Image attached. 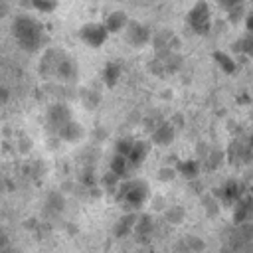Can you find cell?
<instances>
[{
  "mask_svg": "<svg viewBox=\"0 0 253 253\" xmlns=\"http://www.w3.org/2000/svg\"><path fill=\"white\" fill-rule=\"evenodd\" d=\"M174 136H176V128L172 123H162L160 126H156L152 130V142L158 144V146H168L174 142Z\"/></svg>",
  "mask_w": 253,
  "mask_h": 253,
  "instance_id": "13",
  "label": "cell"
},
{
  "mask_svg": "<svg viewBox=\"0 0 253 253\" xmlns=\"http://www.w3.org/2000/svg\"><path fill=\"white\" fill-rule=\"evenodd\" d=\"M251 213H253V202H251V198L239 200V202L233 206V223H235V225L247 223L249 217H251Z\"/></svg>",
  "mask_w": 253,
  "mask_h": 253,
  "instance_id": "16",
  "label": "cell"
},
{
  "mask_svg": "<svg viewBox=\"0 0 253 253\" xmlns=\"http://www.w3.org/2000/svg\"><path fill=\"white\" fill-rule=\"evenodd\" d=\"M32 8H36L38 12H53L57 8V0H32Z\"/></svg>",
  "mask_w": 253,
  "mask_h": 253,
  "instance_id": "30",
  "label": "cell"
},
{
  "mask_svg": "<svg viewBox=\"0 0 253 253\" xmlns=\"http://www.w3.org/2000/svg\"><path fill=\"white\" fill-rule=\"evenodd\" d=\"M229 164H249L253 162V138H235L227 148Z\"/></svg>",
  "mask_w": 253,
  "mask_h": 253,
  "instance_id": "7",
  "label": "cell"
},
{
  "mask_svg": "<svg viewBox=\"0 0 253 253\" xmlns=\"http://www.w3.org/2000/svg\"><path fill=\"white\" fill-rule=\"evenodd\" d=\"M221 160H223V152H221V150H210V154L204 158V164H206L210 170H213V168L219 166Z\"/></svg>",
  "mask_w": 253,
  "mask_h": 253,
  "instance_id": "31",
  "label": "cell"
},
{
  "mask_svg": "<svg viewBox=\"0 0 253 253\" xmlns=\"http://www.w3.org/2000/svg\"><path fill=\"white\" fill-rule=\"evenodd\" d=\"M134 233L138 239H148L154 233V217L148 213H138V221L134 225Z\"/></svg>",
  "mask_w": 253,
  "mask_h": 253,
  "instance_id": "17",
  "label": "cell"
},
{
  "mask_svg": "<svg viewBox=\"0 0 253 253\" xmlns=\"http://www.w3.org/2000/svg\"><path fill=\"white\" fill-rule=\"evenodd\" d=\"M79 38L89 47H101L107 42V38H109V30L101 22H87V24L81 26Z\"/></svg>",
  "mask_w": 253,
  "mask_h": 253,
  "instance_id": "6",
  "label": "cell"
},
{
  "mask_svg": "<svg viewBox=\"0 0 253 253\" xmlns=\"http://www.w3.org/2000/svg\"><path fill=\"white\" fill-rule=\"evenodd\" d=\"M251 202H253V196H251Z\"/></svg>",
  "mask_w": 253,
  "mask_h": 253,
  "instance_id": "40",
  "label": "cell"
},
{
  "mask_svg": "<svg viewBox=\"0 0 253 253\" xmlns=\"http://www.w3.org/2000/svg\"><path fill=\"white\" fill-rule=\"evenodd\" d=\"M117 198H119V204L128 210V211H136L140 210L148 198H150V188H148V182L146 180H140V178H134V180H126L119 186V192H117Z\"/></svg>",
  "mask_w": 253,
  "mask_h": 253,
  "instance_id": "2",
  "label": "cell"
},
{
  "mask_svg": "<svg viewBox=\"0 0 253 253\" xmlns=\"http://www.w3.org/2000/svg\"><path fill=\"white\" fill-rule=\"evenodd\" d=\"M245 30H247V34L253 36V14H247L245 16Z\"/></svg>",
  "mask_w": 253,
  "mask_h": 253,
  "instance_id": "39",
  "label": "cell"
},
{
  "mask_svg": "<svg viewBox=\"0 0 253 253\" xmlns=\"http://www.w3.org/2000/svg\"><path fill=\"white\" fill-rule=\"evenodd\" d=\"M231 49H233V53H237V55H247V57H253V36L251 34H243L237 42H233V45H231Z\"/></svg>",
  "mask_w": 253,
  "mask_h": 253,
  "instance_id": "20",
  "label": "cell"
},
{
  "mask_svg": "<svg viewBox=\"0 0 253 253\" xmlns=\"http://www.w3.org/2000/svg\"><path fill=\"white\" fill-rule=\"evenodd\" d=\"M125 42H126L128 45H132V47H142V45H146L148 42H152V36H150L148 26L130 20L128 26L125 28Z\"/></svg>",
  "mask_w": 253,
  "mask_h": 253,
  "instance_id": "8",
  "label": "cell"
},
{
  "mask_svg": "<svg viewBox=\"0 0 253 253\" xmlns=\"http://www.w3.org/2000/svg\"><path fill=\"white\" fill-rule=\"evenodd\" d=\"M164 219L170 223V225H180L184 219H186V210L182 206H168L164 210Z\"/></svg>",
  "mask_w": 253,
  "mask_h": 253,
  "instance_id": "22",
  "label": "cell"
},
{
  "mask_svg": "<svg viewBox=\"0 0 253 253\" xmlns=\"http://www.w3.org/2000/svg\"><path fill=\"white\" fill-rule=\"evenodd\" d=\"M81 178H83V184H87V186H91V184L95 182V176L91 174V170H83Z\"/></svg>",
  "mask_w": 253,
  "mask_h": 253,
  "instance_id": "38",
  "label": "cell"
},
{
  "mask_svg": "<svg viewBox=\"0 0 253 253\" xmlns=\"http://www.w3.org/2000/svg\"><path fill=\"white\" fill-rule=\"evenodd\" d=\"M121 180H123L121 176H117L115 172H111V170H109V172L103 176V186H105L107 190H113V188H119V186H121V184H119Z\"/></svg>",
  "mask_w": 253,
  "mask_h": 253,
  "instance_id": "33",
  "label": "cell"
},
{
  "mask_svg": "<svg viewBox=\"0 0 253 253\" xmlns=\"http://www.w3.org/2000/svg\"><path fill=\"white\" fill-rule=\"evenodd\" d=\"M119 2H123V0H119Z\"/></svg>",
  "mask_w": 253,
  "mask_h": 253,
  "instance_id": "41",
  "label": "cell"
},
{
  "mask_svg": "<svg viewBox=\"0 0 253 253\" xmlns=\"http://www.w3.org/2000/svg\"><path fill=\"white\" fill-rule=\"evenodd\" d=\"M81 99H83V103H85L87 109H97L99 103H101V95L95 89H83L81 91Z\"/></svg>",
  "mask_w": 253,
  "mask_h": 253,
  "instance_id": "25",
  "label": "cell"
},
{
  "mask_svg": "<svg viewBox=\"0 0 253 253\" xmlns=\"http://www.w3.org/2000/svg\"><path fill=\"white\" fill-rule=\"evenodd\" d=\"M156 176H158L160 182H172L174 176H176V170L172 166H162V168H158V174Z\"/></svg>",
  "mask_w": 253,
  "mask_h": 253,
  "instance_id": "34",
  "label": "cell"
},
{
  "mask_svg": "<svg viewBox=\"0 0 253 253\" xmlns=\"http://www.w3.org/2000/svg\"><path fill=\"white\" fill-rule=\"evenodd\" d=\"M138 221V213L136 211H126L119 217V221L113 227V235L115 237H125L128 233H134V225Z\"/></svg>",
  "mask_w": 253,
  "mask_h": 253,
  "instance_id": "12",
  "label": "cell"
},
{
  "mask_svg": "<svg viewBox=\"0 0 253 253\" xmlns=\"http://www.w3.org/2000/svg\"><path fill=\"white\" fill-rule=\"evenodd\" d=\"M204 208L208 210L210 215H215V213H217V198L206 196V198H204Z\"/></svg>",
  "mask_w": 253,
  "mask_h": 253,
  "instance_id": "35",
  "label": "cell"
},
{
  "mask_svg": "<svg viewBox=\"0 0 253 253\" xmlns=\"http://www.w3.org/2000/svg\"><path fill=\"white\" fill-rule=\"evenodd\" d=\"M146 69H148L152 75L162 77V75H164V71H166V65H164V61H162V59L154 57L152 61H148V63H146Z\"/></svg>",
  "mask_w": 253,
  "mask_h": 253,
  "instance_id": "32",
  "label": "cell"
},
{
  "mask_svg": "<svg viewBox=\"0 0 253 253\" xmlns=\"http://www.w3.org/2000/svg\"><path fill=\"white\" fill-rule=\"evenodd\" d=\"M148 152H150V142H146V140H134V146H132V150L128 154L130 168H138L146 160Z\"/></svg>",
  "mask_w": 253,
  "mask_h": 253,
  "instance_id": "15",
  "label": "cell"
},
{
  "mask_svg": "<svg viewBox=\"0 0 253 253\" xmlns=\"http://www.w3.org/2000/svg\"><path fill=\"white\" fill-rule=\"evenodd\" d=\"M184 243H186V251L188 253H204V249H206V241L202 237H198V235H188L184 239Z\"/></svg>",
  "mask_w": 253,
  "mask_h": 253,
  "instance_id": "26",
  "label": "cell"
},
{
  "mask_svg": "<svg viewBox=\"0 0 253 253\" xmlns=\"http://www.w3.org/2000/svg\"><path fill=\"white\" fill-rule=\"evenodd\" d=\"M45 121H47V126L53 134H59L71 121H73V115H71V109L59 101V103H53L49 109H47V115H45Z\"/></svg>",
  "mask_w": 253,
  "mask_h": 253,
  "instance_id": "5",
  "label": "cell"
},
{
  "mask_svg": "<svg viewBox=\"0 0 253 253\" xmlns=\"http://www.w3.org/2000/svg\"><path fill=\"white\" fill-rule=\"evenodd\" d=\"M55 77H57L61 83H65V85H73V83L77 81V77H79V67H77L75 59H71V57L65 53L63 59H61V63L57 65Z\"/></svg>",
  "mask_w": 253,
  "mask_h": 253,
  "instance_id": "10",
  "label": "cell"
},
{
  "mask_svg": "<svg viewBox=\"0 0 253 253\" xmlns=\"http://www.w3.org/2000/svg\"><path fill=\"white\" fill-rule=\"evenodd\" d=\"M128 16H126V12H123V10H115V12H111V14H107V18H105V26H107V30H109V34H117V32H121V30H125L126 26H128Z\"/></svg>",
  "mask_w": 253,
  "mask_h": 253,
  "instance_id": "14",
  "label": "cell"
},
{
  "mask_svg": "<svg viewBox=\"0 0 253 253\" xmlns=\"http://www.w3.org/2000/svg\"><path fill=\"white\" fill-rule=\"evenodd\" d=\"M227 247L231 253H251L253 247V223H241L235 225V229L231 231L229 239H227Z\"/></svg>",
  "mask_w": 253,
  "mask_h": 253,
  "instance_id": "4",
  "label": "cell"
},
{
  "mask_svg": "<svg viewBox=\"0 0 253 253\" xmlns=\"http://www.w3.org/2000/svg\"><path fill=\"white\" fill-rule=\"evenodd\" d=\"M57 136H59L61 140H65V142H77V140H81V138L85 136V128H83V125H79L77 121H71Z\"/></svg>",
  "mask_w": 253,
  "mask_h": 253,
  "instance_id": "18",
  "label": "cell"
},
{
  "mask_svg": "<svg viewBox=\"0 0 253 253\" xmlns=\"http://www.w3.org/2000/svg\"><path fill=\"white\" fill-rule=\"evenodd\" d=\"M182 63H184V59H182V53H180V51H174L172 55H168V57L164 59L166 71H170V73L180 71V69H182Z\"/></svg>",
  "mask_w": 253,
  "mask_h": 253,
  "instance_id": "27",
  "label": "cell"
},
{
  "mask_svg": "<svg viewBox=\"0 0 253 253\" xmlns=\"http://www.w3.org/2000/svg\"><path fill=\"white\" fill-rule=\"evenodd\" d=\"M217 196H219L217 200H221L225 206H235L239 200L245 198V186L239 180H227L221 184Z\"/></svg>",
  "mask_w": 253,
  "mask_h": 253,
  "instance_id": "9",
  "label": "cell"
},
{
  "mask_svg": "<svg viewBox=\"0 0 253 253\" xmlns=\"http://www.w3.org/2000/svg\"><path fill=\"white\" fill-rule=\"evenodd\" d=\"M63 55H65V53H63V51H59V49H55V47L47 49V51L42 55V59H40V73H42L43 77L55 75V71H57V65L61 63Z\"/></svg>",
  "mask_w": 253,
  "mask_h": 253,
  "instance_id": "11",
  "label": "cell"
},
{
  "mask_svg": "<svg viewBox=\"0 0 253 253\" xmlns=\"http://www.w3.org/2000/svg\"><path fill=\"white\" fill-rule=\"evenodd\" d=\"M12 36L16 43L28 53H36L45 40L42 22L32 18L30 14H18L12 20Z\"/></svg>",
  "mask_w": 253,
  "mask_h": 253,
  "instance_id": "1",
  "label": "cell"
},
{
  "mask_svg": "<svg viewBox=\"0 0 253 253\" xmlns=\"http://www.w3.org/2000/svg\"><path fill=\"white\" fill-rule=\"evenodd\" d=\"M111 172H115L117 176H125L126 174V170L130 168V164H128V158L126 156H121V154H115L113 158H111Z\"/></svg>",
  "mask_w": 253,
  "mask_h": 253,
  "instance_id": "24",
  "label": "cell"
},
{
  "mask_svg": "<svg viewBox=\"0 0 253 253\" xmlns=\"http://www.w3.org/2000/svg\"><path fill=\"white\" fill-rule=\"evenodd\" d=\"M178 172L184 178L194 180L200 174V162L198 160H182V162H178Z\"/></svg>",
  "mask_w": 253,
  "mask_h": 253,
  "instance_id": "23",
  "label": "cell"
},
{
  "mask_svg": "<svg viewBox=\"0 0 253 253\" xmlns=\"http://www.w3.org/2000/svg\"><path fill=\"white\" fill-rule=\"evenodd\" d=\"M132 146H134V140H132V138L123 136V138H121V140H117V144H115V154H121V156H126V158H128V154H130Z\"/></svg>",
  "mask_w": 253,
  "mask_h": 253,
  "instance_id": "29",
  "label": "cell"
},
{
  "mask_svg": "<svg viewBox=\"0 0 253 253\" xmlns=\"http://www.w3.org/2000/svg\"><path fill=\"white\" fill-rule=\"evenodd\" d=\"M121 75H123V67L117 61H109L103 69V81H105L107 87H115L119 83Z\"/></svg>",
  "mask_w": 253,
  "mask_h": 253,
  "instance_id": "19",
  "label": "cell"
},
{
  "mask_svg": "<svg viewBox=\"0 0 253 253\" xmlns=\"http://www.w3.org/2000/svg\"><path fill=\"white\" fill-rule=\"evenodd\" d=\"M213 59H215V63L221 67V71H225L227 75L235 73L237 63H235V59H233L229 53H223V51H213Z\"/></svg>",
  "mask_w": 253,
  "mask_h": 253,
  "instance_id": "21",
  "label": "cell"
},
{
  "mask_svg": "<svg viewBox=\"0 0 253 253\" xmlns=\"http://www.w3.org/2000/svg\"><path fill=\"white\" fill-rule=\"evenodd\" d=\"M227 14H229V20H231V22H237V20L243 16V6L233 8V10H231V12H227Z\"/></svg>",
  "mask_w": 253,
  "mask_h": 253,
  "instance_id": "37",
  "label": "cell"
},
{
  "mask_svg": "<svg viewBox=\"0 0 253 253\" xmlns=\"http://www.w3.org/2000/svg\"><path fill=\"white\" fill-rule=\"evenodd\" d=\"M45 206H47L51 211H61L63 206H65V200H63V196H61L59 192H49V194H47V202H45Z\"/></svg>",
  "mask_w": 253,
  "mask_h": 253,
  "instance_id": "28",
  "label": "cell"
},
{
  "mask_svg": "<svg viewBox=\"0 0 253 253\" xmlns=\"http://www.w3.org/2000/svg\"><path fill=\"white\" fill-rule=\"evenodd\" d=\"M186 24L188 28L198 34V36H206L211 30V12H210V4L206 0H198L190 12L186 14Z\"/></svg>",
  "mask_w": 253,
  "mask_h": 253,
  "instance_id": "3",
  "label": "cell"
},
{
  "mask_svg": "<svg viewBox=\"0 0 253 253\" xmlns=\"http://www.w3.org/2000/svg\"><path fill=\"white\" fill-rule=\"evenodd\" d=\"M217 4L225 10V12H231L233 8H239L243 6V0H217Z\"/></svg>",
  "mask_w": 253,
  "mask_h": 253,
  "instance_id": "36",
  "label": "cell"
}]
</instances>
